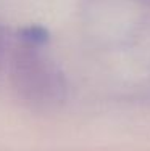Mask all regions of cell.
I'll return each mask as SVG.
<instances>
[{"label":"cell","instance_id":"obj_1","mask_svg":"<svg viewBox=\"0 0 150 151\" xmlns=\"http://www.w3.org/2000/svg\"><path fill=\"white\" fill-rule=\"evenodd\" d=\"M39 45L23 42L12 56V82L18 95L39 109H50L65 100L66 82L58 66Z\"/></svg>","mask_w":150,"mask_h":151},{"label":"cell","instance_id":"obj_2","mask_svg":"<svg viewBox=\"0 0 150 151\" xmlns=\"http://www.w3.org/2000/svg\"><path fill=\"white\" fill-rule=\"evenodd\" d=\"M0 50H2V44H0ZM0 55H2V52H0Z\"/></svg>","mask_w":150,"mask_h":151}]
</instances>
